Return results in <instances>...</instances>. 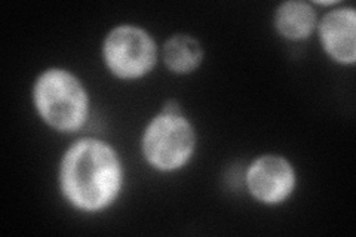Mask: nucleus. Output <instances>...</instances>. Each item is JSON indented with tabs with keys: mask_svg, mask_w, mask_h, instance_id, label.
Listing matches in <instances>:
<instances>
[{
	"mask_svg": "<svg viewBox=\"0 0 356 237\" xmlns=\"http://www.w3.org/2000/svg\"><path fill=\"white\" fill-rule=\"evenodd\" d=\"M60 183L64 197L86 212L107 208L122 187V166L115 150L103 141L86 138L63 157Z\"/></svg>",
	"mask_w": 356,
	"mask_h": 237,
	"instance_id": "obj_1",
	"label": "nucleus"
},
{
	"mask_svg": "<svg viewBox=\"0 0 356 237\" xmlns=\"http://www.w3.org/2000/svg\"><path fill=\"white\" fill-rule=\"evenodd\" d=\"M33 98L40 117L54 129L77 131L86 120V91L69 72L51 69L42 73L36 81Z\"/></svg>",
	"mask_w": 356,
	"mask_h": 237,
	"instance_id": "obj_2",
	"label": "nucleus"
},
{
	"mask_svg": "<svg viewBox=\"0 0 356 237\" xmlns=\"http://www.w3.org/2000/svg\"><path fill=\"white\" fill-rule=\"evenodd\" d=\"M195 149V131L181 115L161 113L143 135V153L159 171H175L184 166Z\"/></svg>",
	"mask_w": 356,
	"mask_h": 237,
	"instance_id": "obj_3",
	"label": "nucleus"
},
{
	"mask_svg": "<svg viewBox=\"0 0 356 237\" xmlns=\"http://www.w3.org/2000/svg\"><path fill=\"white\" fill-rule=\"evenodd\" d=\"M103 55L111 73L120 79H137L153 69L156 44L143 28L120 26L110 31Z\"/></svg>",
	"mask_w": 356,
	"mask_h": 237,
	"instance_id": "obj_4",
	"label": "nucleus"
},
{
	"mask_svg": "<svg viewBox=\"0 0 356 237\" xmlns=\"http://www.w3.org/2000/svg\"><path fill=\"white\" fill-rule=\"evenodd\" d=\"M247 184L255 199L267 205H276L293 193L296 174L284 157L263 156L250 166Z\"/></svg>",
	"mask_w": 356,
	"mask_h": 237,
	"instance_id": "obj_5",
	"label": "nucleus"
},
{
	"mask_svg": "<svg viewBox=\"0 0 356 237\" xmlns=\"http://www.w3.org/2000/svg\"><path fill=\"white\" fill-rule=\"evenodd\" d=\"M356 15L353 9H336L321 21V40L334 60L353 64L356 58Z\"/></svg>",
	"mask_w": 356,
	"mask_h": 237,
	"instance_id": "obj_6",
	"label": "nucleus"
},
{
	"mask_svg": "<svg viewBox=\"0 0 356 237\" xmlns=\"http://www.w3.org/2000/svg\"><path fill=\"white\" fill-rule=\"evenodd\" d=\"M275 24L282 36L291 40L307 38L316 24V14L309 3L286 2L280 6L275 15Z\"/></svg>",
	"mask_w": 356,
	"mask_h": 237,
	"instance_id": "obj_7",
	"label": "nucleus"
},
{
	"mask_svg": "<svg viewBox=\"0 0 356 237\" xmlns=\"http://www.w3.org/2000/svg\"><path fill=\"white\" fill-rule=\"evenodd\" d=\"M165 63L174 73H191L202 61V48L196 39L178 35L165 44Z\"/></svg>",
	"mask_w": 356,
	"mask_h": 237,
	"instance_id": "obj_8",
	"label": "nucleus"
}]
</instances>
